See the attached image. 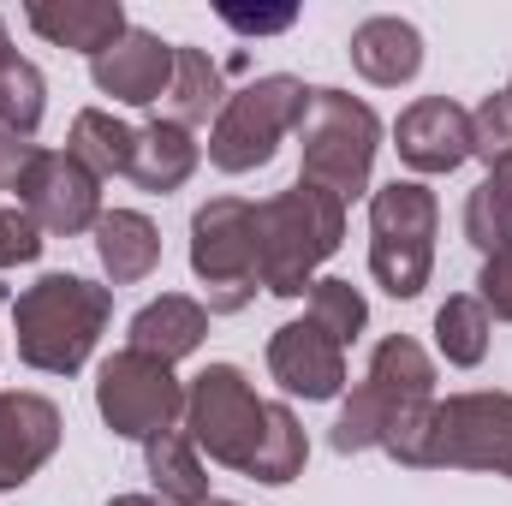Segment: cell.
Here are the masks:
<instances>
[{
  "mask_svg": "<svg viewBox=\"0 0 512 506\" xmlns=\"http://www.w3.org/2000/svg\"><path fill=\"white\" fill-rule=\"evenodd\" d=\"M382 453L411 465V471H495V477H512V393L435 399Z\"/></svg>",
  "mask_w": 512,
  "mask_h": 506,
  "instance_id": "6da1fadb",
  "label": "cell"
},
{
  "mask_svg": "<svg viewBox=\"0 0 512 506\" xmlns=\"http://www.w3.org/2000/svg\"><path fill=\"white\" fill-rule=\"evenodd\" d=\"M114 316V292L84 274H42L12 298L18 358L42 376H78Z\"/></svg>",
  "mask_w": 512,
  "mask_h": 506,
  "instance_id": "7a4b0ae2",
  "label": "cell"
},
{
  "mask_svg": "<svg viewBox=\"0 0 512 506\" xmlns=\"http://www.w3.org/2000/svg\"><path fill=\"white\" fill-rule=\"evenodd\" d=\"M346 239V203L310 179L274 191L268 203H256V274L262 292L274 298H304L316 286V268L340 251Z\"/></svg>",
  "mask_w": 512,
  "mask_h": 506,
  "instance_id": "3957f363",
  "label": "cell"
},
{
  "mask_svg": "<svg viewBox=\"0 0 512 506\" xmlns=\"http://www.w3.org/2000/svg\"><path fill=\"white\" fill-rule=\"evenodd\" d=\"M435 405V364L411 334H387L382 346L370 352V370L352 387V399L334 417V453H370L387 447L417 411Z\"/></svg>",
  "mask_w": 512,
  "mask_h": 506,
  "instance_id": "277c9868",
  "label": "cell"
},
{
  "mask_svg": "<svg viewBox=\"0 0 512 506\" xmlns=\"http://www.w3.org/2000/svg\"><path fill=\"white\" fill-rule=\"evenodd\" d=\"M298 149H304V173L310 185L334 191L340 203L370 191V167L382 149V120L370 114V102L346 96V90H310V108L298 120Z\"/></svg>",
  "mask_w": 512,
  "mask_h": 506,
  "instance_id": "5b68a950",
  "label": "cell"
},
{
  "mask_svg": "<svg viewBox=\"0 0 512 506\" xmlns=\"http://www.w3.org/2000/svg\"><path fill=\"white\" fill-rule=\"evenodd\" d=\"M435 268V191L393 179L370 191V274L387 298H417Z\"/></svg>",
  "mask_w": 512,
  "mask_h": 506,
  "instance_id": "8992f818",
  "label": "cell"
},
{
  "mask_svg": "<svg viewBox=\"0 0 512 506\" xmlns=\"http://www.w3.org/2000/svg\"><path fill=\"white\" fill-rule=\"evenodd\" d=\"M256 203L245 197H209L191 215V274L209 292V316H239L256 298Z\"/></svg>",
  "mask_w": 512,
  "mask_h": 506,
  "instance_id": "52a82bcc",
  "label": "cell"
},
{
  "mask_svg": "<svg viewBox=\"0 0 512 506\" xmlns=\"http://www.w3.org/2000/svg\"><path fill=\"white\" fill-rule=\"evenodd\" d=\"M304 108H310V90L292 72H268V78H256L245 90H233L227 108H221V120H215V131H209V161L221 173H256V167H268L274 149H280V137L298 131Z\"/></svg>",
  "mask_w": 512,
  "mask_h": 506,
  "instance_id": "ba28073f",
  "label": "cell"
},
{
  "mask_svg": "<svg viewBox=\"0 0 512 506\" xmlns=\"http://www.w3.org/2000/svg\"><path fill=\"white\" fill-rule=\"evenodd\" d=\"M268 399H256L251 376L239 364H209L185 387V435L197 441V453H209L227 471H245L262 435Z\"/></svg>",
  "mask_w": 512,
  "mask_h": 506,
  "instance_id": "9c48e42d",
  "label": "cell"
},
{
  "mask_svg": "<svg viewBox=\"0 0 512 506\" xmlns=\"http://www.w3.org/2000/svg\"><path fill=\"white\" fill-rule=\"evenodd\" d=\"M96 411L114 435L126 441H155L161 429H179L185 417V387L173 376V364L143 358V352H114L96 370Z\"/></svg>",
  "mask_w": 512,
  "mask_h": 506,
  "instance_id": "30bf717a",
  "label": "cell"
},
{
  "mask_svg": "<svg viewBox=\"0 0 512 506\" xmlns=\"http://www.w3.org/2000/svg\"><path fill=\"white\" fill-rule=\"evenodd\" d=\"M18 203L42 233L78 239V233H96V221H102V179L66 149H42L24 191H18Z\"/></svg>",
  "mask_w": 512,
  "mask_h": 506,
  "instance_id": "8fae6325",
  "label": "cell"
},
{
  "mask_svg": "<svg viewBox=\"0 0 512 506\" xmlns=\"http://www.w3.org/2000/svg\"><path fill=\"white\" fill-rule=\"evenodd\" d=\"M268 376L280 381L292 399H340V387H346V346L334 334H322L310 316L286 322L268 340Z\"/></svg>",
  "mask_w": 512,
  "mask_h": 506,
  "instance_id": "7c38bea8",
  "label": "cell"
},
{
  "mask_svg": "<svg viewBox=\"0 0 512 506\" xmlns=\"http://www.w3.org/2000/svg\"><path fill=\"white\" fill-rule=\"evenodd\" d=\"M393 149L411 173H453L471 161V114L453 96H417L393 126Z\"/></svg>",
  "mask_w": 512,
  "mask_h": 506,
  "instance_id": "4fadbf2b",
  "label": "cell"
},
{
  "mask_svg": "<svg viewBox=\"0 0 512 506\" xmlns=\"http://www.w3.org/2000/svg\"><path fill=\"white\" fill-rule=\"evenodd\" d=\"M90 78H96L102 96H114V102H126V108H149V102H161L167 84H173V42H161L155 30H137V24H131L108 54L90 60Z\"/></svg>",
  "mask_w": 512,
  "mask_h": 506,
  "instance_id": "5bb4252c",
  "label": "cell"
},
{
  "mask_svg": "<svg viewBox=\"0 0 512 506\" xmlns=\"http://www.w3.org/2000/svg\"><path fill=\"white\" fill-rule=\"evenodd\" d=\"M60 447V411L42 393H0V489H24Z\"/></svg>",
  "mask_w": 512,
  "mask_h": 506,
  "instance_id": "9a60e30c",
  "label": "cell"
},
{
  "mask_svg": "<svg viewBox=\"0 0 512 506\" xmlns=\"http://www.w3.org/2000/svg\"><path fill=\"white\" fill-rule=\"evenodd\" d=\"M24 18H30V30L42 36V42H54V48H78V54H108L120 36H126V6L120 0H36V6H24Z\"/></svg>",
  "mask_w": 512,
  "mask_h": 506,
  "instance_id": "2e32d148",
  "label": "cell"
},
{
  "mask_svg": "<svg viewBox=\"0 0 512 506\" xmlns=\"http://www.w3.org/2000/svg\"><path fill=\"white\" fill-rule=\"evenodd\" d=\"M203 334H209V304H197V298H185V292H161L155 304H143L137 316H131V352H143V358H161V364H179V358H191L197 346H203Z\"/></svg>",
  "mask_w": 512,
  "mask_h": 506,
  "instance_id": "e0dca14e",
  "label": "cell"
},
{
  "mask_svg": "<svg viewBox=\"0 0 512 506\" xmlns=\"http://www.w3.org/2000/svg\"><path fill=\"white\" fill-rule=\"evenodd\" d=\"M352 66L376 84V90H399L423 72V36L405 18H364L352 30Z\"/></svg>",
  "mask_w": 512,
  "mask_h": 506,
  "instance_id": "ac0fdd59",
  "label": "cell"
},
{
  "mask_svg": "<svg viewBox=\"0 0 512 506\" xmlns=\"http://www.w3.org/2000/svg\"><path fill=\"white\" fill-rule=\"evenodd\" d=\"M96 256H102V268H108L114 286H137L161 262V233L137 209H102V221H96Z\"/></svg>",
  "mask_w": 512,
  "mask_h": 506,
  "instance_id": "d6986e66",
  "label": "cell"
},
{
  "mask_svg": "<svg viewBox=\"0 0 512 506\" xmlns=\"http://www.w3.org/2000/svg\"><path fill=\"white\" fill-rule=\"evenodd\" d=\"M191 173H197V143H191V131L185 126H173V120H149V126L137 131L131 173H126L137 191L167 197V191H179Z\"/></svg>",
  "mask_w": 512,
  "mask_h": 506,
  "instance_id": "ffe728a7",
  "label": "cell"
},
{
  "mask_svg": "<svg viewBox=\"0 0 512 506\" xmlns=\"http://www.w3.org/2000/svg\"><path fill=\"white\" fill-rule=\"evenodd\" d=\"M143 459H149L155 501H167V506L209 501V471H203V453H197V441L185 429H161L155 441H143Z\"/></svg>",
  "mask_w": 512,
  "mask_h": 506,
  "instance_id": "44dd1931",
  "label": "cell"
},
{
  "mask_svg": "<svg viewBox=\"0 0 512 506\" xmlns=\"http://www.w3.org/2000/svg\"><path fill=\"white\" fill-rule=\"evenodd\" d=\"M227 96L233 90H221V66L203 48H173V84L161 96V108H167L173 126L191 131V126H203V120H221Z\"/></svg>",
  "mask_w": 512,
  "mask_h": 506,
  "instance_id": "7402d4cb",
  "label": "cell"
},
{
  "mask_svg": "<svg viewBox=\"0 0 512 506\" xmlns=\"http://www.w3.org/2000/svg\"><path fill=\"white\" fill-rule=\"evenodd\" d=\"M489 334H495V316L483 310L477 292H453L441 310H435V352L453 364V370H477L489 358Z\"/></svg>",
  "mask_w": 512,
  "mask_h": 506,
  "instance_id": "603a6c76",
  "label": "cell"
},
{
  "mask_svg": "<svg viewBox=\"0 0 512 506\" xmlns=\"http://www.w3.org/2000/svg\"><path fill=\"white\" fill-rule=\"evenodd\" d=\"M42 114H48V84H42V72L12 48L6 18H0V126L18 131V137H36Z\"/></svg>",
  "mask_w": 512,
  "mask_h": 506,
  "instance_id": "cb8c5ba5",
  "label": "cell"
},
{
  "mask_svg": "<svg viewBox=\"0 0 512 506\" xmlns=\"http://www.w3.org/2000/svg\"><path fill=\"white\" fill-rule=\"evenodd\" d=\"M304 459H310V441H304L292 405H274L268 399V417H262V435H256V453H251V465H245V477L280 489V483H292L304 471Z\"/></svg>",
  "mask_w": 512,
  "mask_h": 506,
  "instance_id": "d4e9b609",
  "label": "cell"
},
{
  "mask_svg": "<svg viewBox=\"0 0 512 506\" xmlns=\"http://www.w3.org/2000/svg\"><path fill=\"white\" fill-rule=\"evenodd\" d=\"M131 149H137V131L126 120H114L108 108H84L72 120V143L66 155H78L96 179H114V173H131Z\"/></svg>",
  "mask_w": 512,
  "mask_h": 506,
  "instance_id": "484cf974",
  "label": "cell"
},
{
  "mask_svg": "<svg viewBox=\"0 0 512 506\" xmlns=\"http://www.w3.org/2000/svg\"><path fill=\"white\" fill-rule=\"evenodd\" d=\"M304 316H310L322 334H334L340 346H352V340L364 334V322H370V304H364V292H358L352 280H316Z\"/></svg>",
  "mask_w": 512,
  "mask_h": 506,
  "instance_id": "4316f807",
  "label": "cell"
},
{
  "mask_svg": "<svg viewBox=\"0 0 512 506\" xmlns=\"http://www.w3.org/2000/svg\"><path fill=\"white\" fill-rule=\"evenodd\" d=\"M465 239H471L483 256L512 251V197L495 185V179H483V185L465 197Z\"/></svg>",
  "mask_w": 512,
  "mask_h": 506,
  "instance_id": "83f0119b",
  "label": "cell"
},
{
  "mask_svg": "<svg viewBox=\"0 0 512 506\" xmlns=\"http://www.w3.org/2000/svg\"><path fill=\"white\" fill-rule=\"evenodd\" d=\"M471 155L489 161V167H501L512 155V102L507 96H483L471 108Z\"/></svg>",
  "mask_w": 512,
  "mask_h": 506,
  "instance_id": "f1b7e54d",
  "label": "cell"
},
{
  "mask_svg": "<svg viewBox=\"0 0 512 506\" xmlns=\"http://www.w3.org/2000/svg\"><path fill=\"white\" fill-rule=\"evenodd\" d=\"M42 256V227L24 215V203H0V268L36 262Z\"/></svg>",
  "mask_w": 512,
  "mask_h": 506,
  "instance_id": "f546056e",
  "label": "cell"
},
{
  "mask_svg": "<svg viewBox=\"0 0 512 506\" xmlns=\"http://www.w3.org/2000/svg\"><path fill=\"white\" fill-rule=\"evenodd\" d=\"M36 143L30 137H18V131L0 126V197H12L18 203V191H24V179H30V167H36Z\"/></svg>",
  "mask_w": 512,
  "mask_h": 506,
  "instance_id": "4dcf8cb0",
  "label": "cell"
},
{
  "mask_svg": "<svg viewBox=\"0 0 512 506\" xmlns=\"http://www.w3.org/2000/svg\"><path fill=\"white\" fill-rule=\"evenodd\" d=\"M477 298H483L489 316L512 322V251H501V256L483 262V274H477Z\"/></svg>",
  "mask_w": 512,
  "mask_h": 506,
  "instance_id": "1f68e13d",
  "label": "cell"
},
{
  "mask_svg": "<svg viewBox=\"0 0 512 506\" xmlns=\"http://www.w3.org/2000/svg\"><path fill=\"white\" fill-rule=\"evenodd\" d=\"M215 12H221V24H233V30H245V36H280V30H292V24H298V6H274V12L215 6Z\"/></svg>",
  "mask_w": 512,
  "mask_h": 506,
  "instance_id": "d6a6232c",
  "label": "cell"
},
{
  "mask_svg": "<svg viewBox=\"0 0 512 506\" xmlns=\"http://www.w3.org/2000/svg\"><path fill=\"white\" fill-rule=\"evenodd\" d=\"M489 179H495V185H501V191H507V197H512V155H507V161H501V167H489Z\"/></svg>",
  "mask_w": 512,
  "mask_h": 506,
  "instance_id": "836d02e7",
  "label": "cell"
},
{
  "mask_svg": "<svg viewBox=\"0 0 512 506\" xmlns=\"http://www.w3.org/2000/svg\"><path fill=\"white\" fill-rule=\"evenodd\" d=\"M108 506H167V501H155V495H114Z\"/></svg>",
  "mask_w": 512,
  "mask_h": 506,
  "instance_id": "e575fe53",
  "label": "cell"
},
{
  "mask_svg": "<svg viewBox=\"0 0 512 506\" xmlns=\"http://www.w3.org/2000/svg\"><path fill=\"white\" fill-rule=\"evenodd\" d=\"M203 506H239V501H215V495H209V501H203Z\"/></svg>",
  "mask_w": 512,
  "mask_h": 506,
  "instance_id": "d590c367",
  "label": "cell"
},
{
  "mask_svg": "<svg viewBox=\"0 0 512 506\" xmlns=\"http://www.w3.org/2000/svg\"><path fill=\"white\" fill-rule=\"evenodd\" d=\"M501 96H507V102H512V84H507V90H501Z\"/></svg>",
  "mask_w": 512,
  "mask_h": 506,
  "instance_id": "8d00e7d4",
  "label": "cell"
}]
</instances>
